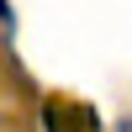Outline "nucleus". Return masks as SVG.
<instances>
[{
  "label": "nucleus",
  "instance_id": "obj_1",
  "mask_svg": "<svg viewBox=\"0 0 132 132\" xmlns=\"http://www.w3.org/2000/svg\"><path fill=\"white\" fill-rule=\"evenodd\" d=\"M42 127L48 132H101V116H95V106L58 95V101L42 106Z\"/></svg>",
  "mask_w": 132,
  "mask_h": 132
},
{
  "label": "nucleus",
  "instance_id": "obj_2",
  "mask_svg": "<svg viewBox=\"0 0 132 132\" xmlns=\"http://www.w3.org/2000/svg\"><path fill=\"white\" fill-rule=\"evenodd\" d=\"M116 132H132V116H127V122H122V127H116Z\"/></svg>",
  "mask_w": 132,
  "mask_h": 132
}]
</instances>
